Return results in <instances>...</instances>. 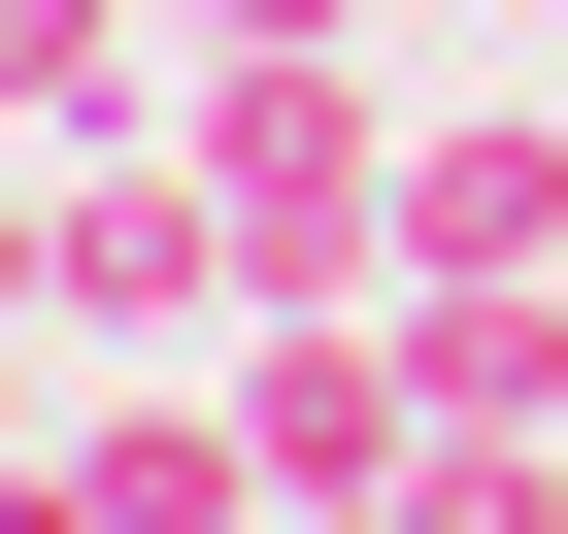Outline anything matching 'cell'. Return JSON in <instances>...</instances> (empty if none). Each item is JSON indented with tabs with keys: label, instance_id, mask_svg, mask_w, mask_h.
<instances>
[{
	"label": "cell",
	"instance_id": "cell-4",
	"mask_svg": "<svg viewBox=\"0 0 568 534\" xmlns=\"http://www.w3.org/2000/svg\"><path fill=\"white\" fill-rule=\"evenodd\" d=\"M402 267H568V101H402Z\"/></svg>",
	"mask_w": 568,
	"mask_h": 534
},
{
	"label": "cell",
	"instance_id": "cell-3",
	"mask_svg": "<svg viewBox=\"0 0 568 534\" xmlns=\"http://www.w3.org/2000/svg\"><path fill=\"white\" fill-rule=\"evenodd\" d=\"M0 534H302V501H267V434H234V401H168V368H101V401H68V468L0 501Z\"/></svg>",
	"mask_w": 568,
	"mask_h": 534
},
{
	"label": "cell",
	"instance_id": "cell-5",
	"mask_svg": "<svg viewBox=\"0 0 568 534\" xmlns=\"http://www.w3.org/2000/svg\"><path fill=\"white\" fill-rule=\"evenodd\" d=\"M402 368L435 434H568V267H402Z\"/></svg>",
	"mask_w": 568,
	"mask_h": 534
},
{
	"label": "cell",
	"instance_id": "cell-8",
	"mask_svg": "<svg viewBox=\"0 0 568 534\" xmlns=\"http://www.w3.org/2000/svg\"><path fill=\"white\" fill-rule=\"evenodd\" d=\"M302 534H435V501H302Z\"/></svg>",
	"mask_w": 568,
	"mask_h": 534
},
{
	"label": "cell",
	"instance_id": "cell-6",
	"mask_svg": "<svg viewBox=\"0 0 568 534\" xmlns=\"http://www.w3.org/2000/svg\"><path fill=\"white\" fill-rule=\"evenodd\" d=\"M201 68H368V0H168Z\"/></svg>",
	"mask_w": 568,
	"mask_h": 534
},
{
	"label": "cell",
	"instance_id": "cell-1",
	"mask_svg": "<svg viewBox=\"0 0 568 534\" xmlns=\"http://www.w3.org/2000/svg\"><path fill=\"white\" fill-rule=\"evenodd\" d=\"M168 134L234 167L267 301H335V267H402V101H368V68H168Z\"/></svg>",
	"mask_w": 568,
	"mask_h": 534
},
{
	"label": "cell",
	"instance_id": "cell-7",
	"mask_svg": "<svg viewBox=\"0 0 568 534\" xmlns=\"http://www.w3.org/2000/svg\"><path fill=\"white\" fill-rule=\"evenodd\" d=\"M34 468H68V401H34V368H0V501H34Z\"/></svg>",
	"mask_w": 568,
	"mask_h": 534
},
{
	"label": "cell",
	"instance_id": "cell-9",
	"mask_svg": "<svg viewBox=\"0 0 568 534\" xmlns=\"http://www.w3.org/2000/svg\"><path fill=\"white\" fill-rule=\"evenodd\" d=\"M535 101H568V34H535Z\"/></svg>",
	"mask_w": 568,
	"mask_h": 534
},
{
	"label": "cell",
	"instance_id": "cell-2",
	"mask_svg": "<svg viewBox=\"0 0 568 534\" xmlns=\"http://www.w3.org/2000/svg\"><path fill=\"white\" fill-rule=\"evenodd\" d=\"M201 335H267V234L201 134H101L68 167V368H201Z\"/></svg>",
	"mask_w": 568,
	"mask_h": 534
}]
</instances>
